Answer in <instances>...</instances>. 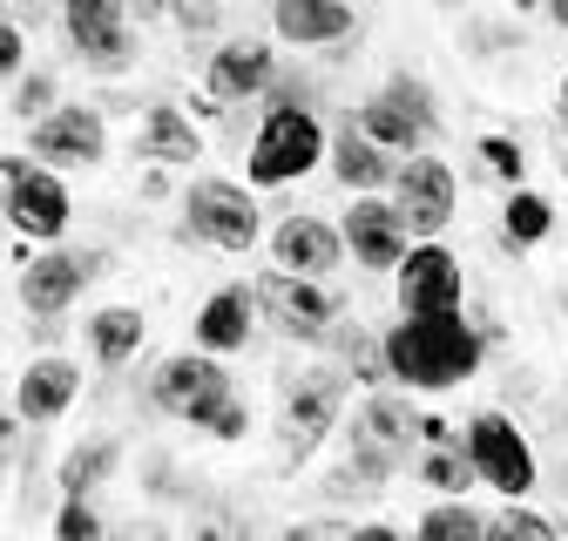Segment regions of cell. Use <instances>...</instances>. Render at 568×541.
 Instances as JSON below:
<instances>
[{
    "instance_id": "obj_24",
    "label": "cell",
    "mask_w": 568,
    "mask_h": 541,
    "mask_svg": "<svg viewBox=\"0 0 568 541\" xmlns=\"http://www.w3.org/2000/svg\"><path fill=\"white\" fill-rule=\"evenodd\" d=\"M352 129H359L366 143H379L386 156H413V150H426V143H434V135H426V129H419V122H413V115H406L399 102H386L379 89H373V95L359 102V115H352Z\"/></svg>"
},
{
    "instance_id": "obj_30",
    "label": "cell",
    "mask_w": 568,
    "mask_h": 541,
    "mask_svg": "<svg viewBox=\"0 0 568 541\" xmlns=\"http://www.w3.org/2000/svg\"><path fill=\"white\" fill-rule=\"evenodd\" d=\"M480 541H561V528L548 521V514H535L528 501H508L501 514L487 521V534Z\"/></svg>"
},
{
    "instance_id": "obj_27",
    "label": "cell",
    "mask_w": 568,
    "mask_h": 541,
    "mask_svg": "<svg viewBox=\"0 0 568 541\" xmlns=\"http://www.w3.org/2000/svg\"><path fill=\"white\" fill-rule=\"evenodd\" d=\"M487 534V514L467 501V494H447V501H434L419 514V528H413V541H480Z\"/></svg>"
},
{
    "instance_id": "obj_19",
    "label": "cell",
    "mask_w": 568,
    "mask_h": 541,
    "mask_svg": "<svg viewBox=\"0 0 568 541\" xmlns=\"http://www.w3.org/2000/svg\"><path fill=\"white\" fill-rule=\"evenodd\" d=\"M271 34L292 48H345L359 41V14L345 0H271Z\"/></svg>"
},
{
    "instance_id": "obj_39",
    "label": "cell",
    "mask_w": 568,
    "mask_h": 541,
    "mask_svg": "<svg viewBox=\"0 0 568 541\" xmlns=\"http://www.w3.org/2000/svg\"><path fill=\"white\" fill-rule=\"evenodd\" d=\"M345 541H413V534H406V528H386V521H359Z\"/></svg>"
},
{
    "instance_id": "obj_32",
    "label": "cell",
    "mask_w": 568,
    "mask_h": 541,
    "mask_svg": "<svg viewBox=\"0 0 568 541\" xmlns=\"http://www.w3.org/2000/svg\"><path fill=\"white\" fill-rule=\"evenodd\" d=\"M54 541H109V521L89 494H61L54 508Z\"/></svg>"
},
{
    "instance_id": "obj_13",
    "label": "cell",
    "mask_w": 568,
    "mask_h": 541,
    "mask_svg": "<svg viewBox=\"0 0 568 541\" xmlns=\"http://www.w3.org/2000/svg\"><path fill=\"white\" fill-rule=\"evenodd\" d=\"M150 406L163 420H190L196 406H210L217 392H231V372H224V359H210V353H170V359H156V372H150Z\"/></svg>"
},
{
    "instance_id": "obj_10",
    "label": "cell",
    "mask_w": 568,
    "mask_h": 541,
    "mask_svg": "<svg viewBox=\"0 0 568 541\" xmlns=\"http://www.w3.org/2000/svg\"><path fill=\"white\" fill-rule=\"evenodd\" d=\"M386 190H393V211L406 217V237H413V244H419V237H440V231L454 224V211H460V183H454V170H447L434 150L399 156Z\"/></svg>"
},
{
    "instance_id": "obj_38",
    "label": "cell",
    "mask_w": 568,
    "mask_h": 541,
    "mask_svg": "<svg viewBox=\"0 0 568 541\" xmlns=\"http://www.w3.org/2000/svg\"><path fill=\"white\" fill-rule=\"evenodd\" d=\"M109 541H170V528L150 514V521H122V528H109Z\"/></svg>"
},
{
    "instance_id": "obj_23",
    "label": "cell",
    "mask_w": 568,
    "mask_h": 541,
    "mask_svg": "<svg viewBox=\"0 0 568 541\" xmlns=\"http://www.w3.org/2000/svg\"><path fill=\"white\" fill-rule=\"evenodd\" d=\"M115 467H122V440H115V433H89V440H75V447L61 453L54 488H61V494H89V501H95V488H109V481H115Z\"/></svg>"
},
{
    "instance_id": "obj_35",
    "label": "cell",
    "mask_w": 568,
    "mask_h": 541,
    "mask_svg": "<svg viewBox=\"0 0 568 541\" xmlns=\"http://www.w3.org/2000/svg\"><path fill=\"white\" fill-rule=\"evenodd\" d=\"M474 150H480V163L501 176L508 190H521V170H528V163H521V143H515V135H480Z\"/></svg>"
},
{
    "instance_id": "obj_28",
    "label": "cell",
    "mask_w": 568,
    "mask_h": 541,
    "mask_svg": "<svg viewBox=\"0 0 568 541\" xmlns=\"http://www.w3.org/2000/svg\"><path fill=\"white\" fill-rule=\"evenodd\" d=\"M183 427H190V433H210V440H224V447H237V440L251 433V399L231 386V392H217L210 406H196Z\"/></svg>"
},
{
    "instance_id": "obj_47",
    "label": "cell",
    "mask_w": 568,
    "mask_h": 541,
    "mask_svg": "<svg viewBox=\"0 0 568 541\" xmlns=\"http://www.w3.org/2000/svg\"><path fill=\"white\" fill-rule=\"evenodd\" d=\"M440 8H467V0H440Z\"/></svg>"
},
{
    "instance_id": "obj_46",
    "label": "cell",
    "mask_w": 568,
    "mask_h": 541,
    "mask_svg": "<svg viewBox=\"0 0 568 541\" xmlns=\"http://www.w3.org/2000/svg\"><path fill=\"white\" fill-rule=\"evenodd\" d=\"M561 183H568V150H561Z\"/></svg>"
},
{
    "instance_id": "obj_33",
    "label": "cell",
    "mask_w": 568,
    "mask_h": 541,
    "mask_svg": "<svg viewBox=\"0 0 568 541\" xmlns=\"http://www.w3.org/2000/svg\"><path fill=\"white\" fill-rule=\"evenodd\" d=\"M61 102V89H54V75H48V68H21V75H14V122H34V115H48Z\"/></svg>"
},
{
    "instance_id": "obj_21",
    "label": "cell",
    "mask_w": 568,
    "mask_h": 541,
    "mask_svg": "<svg viewBox=\"0 0 568 541\" xmlns=\"http://www.w3.org/2000/svg\"><path fill=\"white\" fill-rule=\"evenodd\" d=\"M325 163H332V176H338L345 196H379V190L393 183V163H399V156H386L379 143H366V135L345 122L338 135H325Z\"/></svg>"
},
{
    "instance_id": "obj_2",
    "label": "cell",
    "mask_w": 568,
    "mask_h": 541,
    "mask_svg": "<svg viewBox=\"0 0 568 541\" xmlns=\"http://www.w3.org/2000/svg\"><path fill=\"white\" fill-rule=\"evenodd\" d=\"M460 453L474 467V481L494 488L501 501H528L541 488V460H535L528 433L515 427V414H501V406H480V414L460 427Z\"/></svg>"
},
{
    "instance_id": "obj_20",
    "label": "cell",
    "mask_w": 568,
    "mask_h": 541,
    "mask_svg": "<svg viewBox=\"0 0 568 541\" xmlns=\"http://www.w3.org/2000/svg\"><path fill=\"white\" fill-rule=\"evenodd\" d=\"M271 264L332 285V270L345 264V244H338V231H332L325 217H284V224L271 231Z\"/></svg>"
},
{
    "instance_id": "obj_40",
    "label": "cell",
    "mask_w": 568,
    "mask_h": 541,
    "mask_svg": "<svg viewBox=\"0 0 568 541\" xmlns=\"http://www.w3.org/2000/svg\"><path fill=\"white\" fill-rule=\"evenodd\" d=\"M142 196H150V203H156V196H170V170H156V163L142 170Z\"/></svg>"
},
{
    "instance_id": "obj_7",
    "label": "cell",
    "mask_w": 568,
    "mask_h": 541,
    "mask_svg": "<svg viewBox=\"0 0 568 541\" xmlns=\"http://www.w3.org/2000/svg\"><path fill=\"white\" fill-rule=\"evenodd\" d=\"M21 129H28V156L41 170H102L109 163V115L95 102H54L48 115Z\"/></svg>"
},
{
    "instance_id": "obj_17",
    "label": "cell",
    "mask_w": 568,
    "mask_h": 541,
    "mask_svg": "<svg viewBox=\"0 0 568 541\" xmlns=\"http://www.w3.org/2000/svg\"><path fill=\"white\" fill-rule=\"evenodd\" d=\"M251 331H257L251 285H217V292L196 305V318H190V346L210 353V359H224V353H244L251 346Z\"/></svg>"
},
{
    "instance_id": "obj_18",
    "label": "cell",
    "mask_w": 568,
    "mask_h": 541,
    "mask_svg": "<svg viewBox=\"0 0 568 541\" xmlns=\"http://www.w3.org/2000/svg\"><path fill=\"white\" fill-rule=\"evenodd\" d=\"M271 75H277V54H271V41H224L217 54H210V68H203V95L210 102H257L264 89H271Z\"/></svg>"
},
{
    "instance_id": "obj_8",
    "label": "cell",
    "mask_w": 568,
    "mask_h": 541,
    "mask_svg": "<svg viewBox=\"0 0 568 541\" xmlns=\"http://www.w3.org/2000/svg\"><path fill=\"white\" fill-rule=\"evenodd\" d=\"M251 298H257V318L277 325L284 338H298V346H325V331L338 318V292L325 278H298V270H277V264L257 270Z\"/></svg>"
},
{
    "instance_id": "obj_22",
    "label": "cell",
    "mask_w": 568,
    "mask_h": 541,
    "mask_svg": "<svg viewBox=\"0 0 568 541\" xmlns=\"http://www.w3.org/2000/svg\"><path fill=\"white\" fill-rule=\"evenodd\" d=\"M142 331H150V318H142L135 305H102V312H89V325H82V338H89V353H95L102 372H122V366L142 353Z\"/></svg>"
},
{
    "instance_id": "obj_45",
    "label": "cell",
    "mask_w": 568,
    "mask_h": 541,
    "mask_svg": "<svg viewBox=\"0 0 568 541\" xmlns=\"http://www.w3.org/2000/svg\"><path fill=\"white\" fill-rule=\"evenodd\" d=\"M8 467H14V460H8V453H0V488H8Z\"/></svg>"
},
{
    "instance_id": "obj_37",
    "label": "cell",
    "mask_w": 568,
    "mask_h": 541,
    "mask_svg": "<svg viewBox=\"0 0 568 541\" xmlns=\"http://www.w3.org/2000/svg\"><path fill=\"white\" fill-rule=\"evenodd\" d=\"M190 541H251V528H244L237 514H224V508H210V514H196Z\"/></svg>"
},
{
    "instance_id": "obj_29",
    "label": "cell",
    "mask_w": 568,
    "mask_h": 541,
    "mask_svg": "<svg viewBox=\"0 0 568 541\" xmlns=\"http://www.w3.org/2000/svg\"><path fill=\"white\" fill-rule=\"evenodd\" d=\"M413 473H419V481L434 488L440 501H447V494H467V488H480V481H474V467H467V453H460V440H454V447H419Z\"/></svg>"
},
{
    "instance_id": "obj_43",
    "label": "cell",
    "mask_w": 568,
    "mask_h": 541,
    "mask_svg": "<svg viewBox=\"0 0 568 541\" xmlns=\"http://www.w3.org/2000/svg\"><path fill=\"white\" fill-rule=\"evenodd\" d=\"M555 115L568 122V75H561V89H555Z\"/></svg>"
},
{
    "instance_id": "obj_34",
    "label": "cell",
    "mask_w": 568,
    "mask_h": 541,
    "mask_svg": "<svg viewBox=\"0 0 568 541\" xmlns=\"http://www.w3.org/2000/svg\"><path fill=\"white\" fill-rule=\"evenodd\" d=\"M176 34H217V21H224V0H170V14H163Z\"/></svg>"
},
{
    "instance_id": "obj_15",
    "label": "cell",
    "mask_w": 568,
    "mask_h": 541,
    "mask_svg": "<svg viewBox=\"0 0 568 541\" xmlns=\"http://www.w3.org/2000/svg\"><path fill=\"white\" fill-rule=\"evenodd\" d=\"M75 399H82V366L61 359V353H41L14 379V420L21 427H54V420H68Z\"/></svg>"
},
{
    "instance_id": "obj_3",
    "label": "cell",
    "mask_w": 568,
    "mask_h": 541,
    "mask_svg": "<svg viewBox=\"0 0 568 541\" xmlns=\"http://www.w3.org/2000/svg\"><path fill=\"white\" fill-rule=\"evenodd\" d=\"M0 224L21 244H61L75 224V196H68L61 170H41L28 156H0Z\"/></svg>"
},
{
    "instance_id": "obj_26",
    "label": "cell",
    "mask_w": 568,
    "mask_h": 541,
    "mask_svg": "<svg viewBox=\"0 0 568 541\" xmlns=\"http://www.w3.org/2000/svg\"><path fill=\"white\" fill-rule=\"evenodd\" d=\"M352 433H366V440H379V447L406 453V447H413V406H406L399 392H379V386H373V399L359 406V420H352Z\"/></svg>"
},
{
    "instance_id": "obj_6",
    "label": "cell",
    "mask_w": 568,
    "mask_h": 541,
    "mask_svg": "<svg viewBox=\"0 0 568 541\" xmlns=\"http://www.w3.org/2000/svg\"><path fill=\"white\" fill-rule=\"evenodd\" d=\"M109 251L102 244H41L34 257H21V278H14V292H21V305H28V318H68L75 312V298L95 285V278H109Z\"/></svg>"
},
{
    "instance_id": "obj_11",
    "label": "cell",
    "mask_w": 568,
    "mask_h": 541,
    "mask_svg": "<svg viewBox=\"0 0 568 541\" xmlns=\"http://www.w3.org/2000/svg\"><path fill=\"white\" fill-rule=\"evenodd\" d=\"M393 292H399V312H460L467 298V278H460V257L440 244V237H419L406 244V257L393 264Z\"/></svg>"
},
{
    "instance_id": "obj_9",
    "label": "cell",
    "mask_w": 568,
    "mask_h": 541,
    "mask_svg": "<svg viewBox=\"0 0 568 541\" xmlns=\"http://www.w3.org/2000/svg\"><path fill=\"white\" fill-rule=\"evenodd\" d=\"M54 14L89 75H129L135 68V28L122 0H54Z\"/></svg>"
},
{
    "instance_id": "obj_14",
    "label": "cell",
    "mask_w": 568,
    "mask_h": 541,
    "mask_svg": "<svg viewBox=\"0 0 568 541\" xmlns=\"http://www.w3.org/2000/svg\"><path fill=\"white\" fill-rule=\"evenodd\" d=\"M338 244L352 251L359 270H393L413 237H406V217L393 211V196H352V211L338 224Z\"/></svg>"
},
{
    "instance_id": "obj_4",
    "label": "cell",
    "mask_w": 568,
    "mask_h": 541,
    "mask_svg": "<svg viewBox=\"0 0 568 541\" xmlns=\"http://www.w3.org/2000/svg\"><path fill=\"white\" fill-rule=\"evenodd\" d=\"M325 163V122L312 109H264L251 150H244V183L251 190H284Z\"/></svg>"
},
{
    "instance_id": "obj_12",
    "label": "cell",
    "mask_w": 568,
    "mask_h": 541,
    "mask_svg": "<svg viewBox=\"0 0 568 541\" xmlns=\"http://www.w3.org/2000/svg\"><path fill=\"white\" fill-rule=\"evenodd\" d=\"M338 406H345V386L338 372H305L284 386V414H277V433H284V460H312L325 447V433L338 427Z\"/></svg>"
},
{
    "instance_id": "obj_25",
    "label": "cell",
    "mask_w": 568,
    "mask_h": 541,
    "mask_svg": "<svg viewBox=\"0 0 568 541\" xmlns=\"http://www.w3.org/2000/svg\"><path fill=\"white\" fill-rule=\"evenodd\" d=\"M501 237H508V251L548 244L555 237V203L541 190H508V203H501Z\"/></svg>"
},
{
    "instance_id": "obj_44",
    "label": "cell",
    "mask_w": 568,
    "mask_h": 541,
    "mask_svg": "<svg viewBox=\"0 0 568 541\" xmlns=\"http://www.w3.org/2000/svg\"><path fill=\"white\" fill-rule=\"evenodd\" d=\"M535 8H541V0H515V14H535Z\"/></svg>"
},
{
    "instance_id": "obj_5",
    "label": "cell",
    "mask_w": 568,
    "mask_h": 541,
    "mask_svg": "<svg viewBox=\"0 0 568 541\" xmlns=\"http://www.w3.org/2000/svg\"><path fill=\"white\" fill-rule=\"evenodd\" d=\"M183 244H210V251H231L244 257L257 237H264V211L251 183H231V176H196L183 190V224H176Z\"/></svg>"
},
{
    "instance_id": "obj_31",
    "label": "cell",
    "mask_w": 568,
    "mask_h": 541,
    "mask_svg": "<svg viewBox=\"0 0 568 541\" xmlns=\"http://www.w3.org/2000/svg\"><path fill=\"white\" fill-rule=\"evenodd\" d=\"M386 102H399L426 135H440V102H434V89H426L419 75H406V68H399V75H386V89H379Z\"/></svg>"
},
{
    "instance_id": "obj_41",
    "label": "cell",
    "mask_w": 568,
    "mask_h": 541,
    "mask_svg": "<svg viewBox=\"0 0 568 541\" xmlns=\"http://www.w3.org/2000/svg\"><path fill=\"white\" fill-rule=\"evenodd\" d=\"M541 14H548V21H555L561 34H568V0H541Z\"/></svg>"
},
{
    "instance_id": "obj_1",
    "label": "cell",
    "mask_w": 568,
    "mask_h": 541,
    "mask_svg": "<svg viewBox=\"0 0 568 541\" xmlns=\"http://www.w3.org/2000/svg\"><path fill=\"white\" fill-rule=\"evenodd\" d=\"M379 366L406 392H454L487 366V338L467 312H399L379 338Z\"/></svg>"
},
{
    "instance_id": "obj_42",
    "label": "cell",
    "mask_w": 568,
    "mask_h": 541,
    "mask_svg": "<svg viewBox=\"0 0 568 541\" xmlns=\"http://www.w3.org/2000/svg\"><path fill=\"white\" fill-rule=\"evenodd\" d=\"M277 541H325V534H318V528H284Z\"/></svg>"
},
{
    "instance_id": "obj_36",
    "label": "cell",
    "mask_w": 568,
    "mask_h": 541,
    "mask_svg": "<svg viewBox=\"0 0 568 541\" xmlns=\"http://www.w3.org/2000/svg\"><path fill=\"white\" fill-rule=\"evenodd\" d=\"M21 68H28V28L0 14V82H14Z\"/></svg>"
},
{
    "instance_id": "obj_16",
    "label": "cell",
    "mask_w": 568,
    "mask_h": 541,
    "mask_svg": "<svg viewBox=\"0 0 568 541\" xmlns=\"http://www.w3.org/2000/svg\"><path fill=\"white\" fill-rule=\"evenodd\" d=\"M129 150H135V163H156V170H176L183 163L190 170V163H203V129L176 102H142Z\"/></svg>"
}]
</instances>
